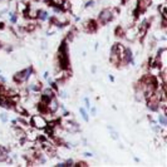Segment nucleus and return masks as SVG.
Instances as JSON below:
<instances>
[{"mask_svg": "<svg viewBox=\"0 0 167 167\" xmlns=\"http://www.w3.org/2000/svg\"><path fill=\"white\" fill-rule=\"evenodd\" d=\"M116 13H118V10L116 9H112V8H107V9H103L102 12L99 13L98 15V20H97V23L99 24V25H104V24L112 22L114 15H116Z\"/></svg>", "mask_w": 167, "mask_h": 167, "instance_id": "obj_1", "label": "nucleus"}, {"mask_svg": "<svg viewBox=\"0 0 167 167\" xmlns=\"http://www.w3.org/2000/svg\"><path fill=\"white\" fill-rule=\"evenodd\" d=\"M29 124H32V127L37 128V130H44L48 124V121L45 119V117L40 116V114H34V116L30 117Z\"/></svg>", "mask_w": 167, "mask_h": 167, "instance_id": "obj_2", "label": "nucleus"}, {"mask_svg": "<svg viewBox=\"0 0 167 167\" xmlns=\"http://www.w3.org/2000/svg\"><path fill=\"white\" fill-rule=\"evenodd\" d=\"M58 109H59V102H58L57 97H53V98L47 103V112L55 114L58 112Z\"/></svg>", "mask_w": 167, "mask_h": 167, "instance_id": "obj_3", "label": "nucleus"}, {"mask_svg": "<svg viewBox=\"0 0 167 167\" xmlns=\"http://www.w3.org/2000/svg\"><path fill=\"white\" fill-rule=\"evenodd\" d=\"M26 88H28V90H29V93H40L43 86H41V82L34 81L32 83H29V84L26 86Z\"/></svg>", "mask_w": 167, "mask_h": 167, "instance_id": "obj_4", "label": "nucleus"}, {"mask_svg": "<svg viewBox=\"0 0 167 167\" xmlns=\"http://www.w3.org/2000/svg\"><path fill=\"white\" fill-rule=\"evenodd\" d=\"M59 124H60V127L63 128V130L68 131V132H77V131L81 130L78 124H75V123H73V122H62V123H59Z\"/></svg>", "mask_w": 167, "mask_h": 167, "instance_id": "obj_5", "label": "nucleus"}, {"mask_svg": "<svg viewBox=\"0 0 167 167\" xmlns=\"http://www.w3.org/2000/svg\"><path fill=\"white\" fill-rule=\"evenodd\" d=\"M20 72H22V77H23L24 83L29 82V79L32 78V75L34 74V69H33L32 65H29V67H26L25 69H23V71H20Z\"/></svg>", "mask_w": 167, "mask_h": 167, "instance_id": "obj_6", "label": "nucleus"}, {"mask_svg": "<svg viewBox=\"0 0 167 167\" xmlns=\"http://www.w3.org/2000/svg\"><path fill=\"white\" fill-rule=\"evenodd\" d=\"M151 4H152V0H138V4H137L138 13L146 12V10L151 6Z\"/></svg>", "mask_w": 167, "mask_h": 167, "instance_id": "obj_7", "label": "nucleus"}, {"mask_svg": "<svg viewBox=\"0 0 167 167\" xmlns=\"http://www.w3.org/2000/svg\"><path fill=\"white\" fill-rule=\"evenodd\" d=\"M109 62H111V63H112L113 65H119V63H121L119 57H118V54H117V52H116V45H113L112 49H111Z\"/></svg>", "mask_w": 167, "mask_h": 167, "instance_id": "obj_8", "label": "nucleus"}, {"mask_svg": "<svg viewBox=\"0 0 167 167\" xmlns=\"http://www.w3.org/2000/svg\"><path fill=\"white\" fill-rule=\"evenodd\" d=\"M40 93H41V96L45 97V98H48V99H52L53 97H57V92H55L53 88H50V87H47V88H41Z\"/></svg>", "mask_w": 167, "mask_h": 167, "instance_id": "obj_9", "label": "nucleus"}, {"mask_svg": "<svg viewBox=\"0 0 167 167\" xmlns=\"http://www.w3.org/2000/svg\"><path fill=\"white\" fill-rule=\"evenodd\" d=\"M13 109L16 112V114H22V116H26L28 114V111H26V107L24 106V104H22L20 102L15 103L13 106Z\"/></svg>", "mask_w": 167, "mask_h": 167, "instance_id": "obj_10", "label": "nucleus"}, {"mask_svg": "<svg viewBox=\"0 0 167 167\" xmlns=\"http://www.w3.org/2000/svg\"><path fill=\"white\" fill-rule=\"evenodd\" d=\"M50 18V14L47 10H37V19L39 22H47Z\"/></svg>", "mask_w": 167, "mask_h": 167, "instance_id": "obj_11", "label": "nucleus"}, {"mask_svg": "<svg viewBox=\"0 0 167 167\" xmlns=\"http://www.w3.org/2000/svg\"><path fill=\"white\" fill-rule=\"evenodd\" d=\"M136 33H137V28H131V29H127L126 32H124V38H126L127 40H134L136 39Z\"/></svg>", "mask_w": 167, "mask_h": 167, "instance_id": "obj_12", "label": "nucleus"}, {"mask_svg": "<svg viewBox=\"0 0 167 167\" xmlns=\"http://www.w3.org/2000/svg\"><path fill=\"white\" fill-rule=\"evenodd\" d=\"M97 20H88L86 24H84V29L87 30V32H94V30L98 28V25H97Z\"/></svg>", "mask_w": 167, "mask_h": 167, "instance_id": "obj_13", "label": "nucleus"}, {"mask_svg": "<svg viewBox=\"0 0 167 167\" xmlns=\"http://www.w3.org/2000/svg\"><path fill=\"white\" fill-rule=\"evenodd\" d=\"M146 103H147V108L151 112H158V102H156V100H146Z\"/></svg>", "mask_w": 167, "mask_h": 167, "instance_id": "obj_14", "label": "nucleus"}, {"mask_svg": "<svg viewBox=\"0 0 167 167\" xmlns=\"http://www.w3.org/2000/svg\"><path fill=\"white\" fill-rule=\"evenodd\" d=\"M157 122H158V124H161L162 127H166V126H167V118H166V114L160 113L158 116H157Z\"/></svg>", "mask_w": 167, "mask_h": 167, "instance_id": "obj_15", "label": "nucleus"}, {"mask_svg": "<svg viewBox=\"0 0 167 167\" xmlns=\"http://www.w3.org/2000/svg\"><path fill=\"white\" fill-rule=\"evenodd\" d=\"M26 9H28V5L26 4H24V3H19L18 6H16V13L24 14V13L26 12Z\"/></svg>", "mask_w": 167, "mask_h": 167, "instance_id": "obj_16", "label": "nucleus"}, {"mask_svg": "<svg viewBox=\"0 0 167 167\" xmlns=\"http://www.w3.org/2000/svg\"><path fill=\"white\" fill-rule=\"evenodd\" d=\"M62 10H63V12H71V9H72V4H71V1H69V0H64V3L63 4H62Z\"/></svg>", "mask_w": 167, "mask_h": 167, "instance_id": "obj_17", "label": "nucleus"}, {"mask_svg": "<svg viewBox=\"0 0 167 167\" xmlns=\"http://www.w3.org/2000/svg\"><path fill=\"white\" fill-rule=\"evenodd\" d=\"M35 28H37V24H34V23H29V24H25V25H24V29H25L26 32H33Z\"/></svg>", "mask_w": 167, "mask_h": 167, "instance_id": "obj_18", "label": "nucleus"}, {"mask_svg": "<svg viewBox=\"0 0 167 167\" xmlns=\"http://www.w3.org/2000/svg\"><path fill=\"white\" fill-rule=\"evenodd\" d=\"M79 112H81L83 119H84L86 122H88V121H89V116H88V113H87V111L84 108H81V109H79Z\"/></svg>", "mask_w": 167, "mask_h": 167, "instance_id": "obj_19", "label": "nucleus"}, {"mask_svg": "<svg viewBox=\"0 0 167 167\" xmlns=\"http://www.w3.org/2000/svg\"><path fill=\"white\" fill-rule=\"evenodd\" d=\"M9 18H10V23H13V24H15L18 22V15L15 13H9Z\"/></svg>", "mask_w": 167, "mask_h": 167, "instance_id": "obj_20", "label": "nucleus"}, {"mask_svg": "<svg viewBox=\"0 0 167 167\" xmlns=\"http://www.w3.org/2000/svg\"><path fill=\"white\" fill-rule=\"evenodd\" d=\"M124 32H126V30H123L121 26H118L117 29H116V35L117 37H123L124 35Z\"/></svg>", "mask_w": 167, "mask_h": 167, "instance_id": "obj_21", "label": "nucleus"}, {"mask_svg": "<svg viewBox=\"0 0 167 167\" xmlns=\"http://www.w3.org/2000/svg\"><path fill=\"white\" fill-rule=\"evenodd\" d=\"M74 166L75 167H87V166H89V165L87 162H84V161H77V162L74 163Z\"/></svg>", "mask_w": 167, "mask_h": 167, "instance_id": "obj_22", "label": "nucleus"}, {"mask_svg": "<svg viewBox=\"0 0 167 167\" xmlns=\"http://www.w3.org/2000/svg\"><path fill=\"white\" fill-rule=\"evenodd\" d=\"M65 166H67V167H72V166H74V161H73V160L72 158H68V160H65Z\"/></svg>", "mask_w": 167, "mask_h": 167, "instance_id": "obj_23", "label": "nucleus"}, {"mask_svg": "<svg viewBox=\"0 0 167 167\" xmlns=\"http://www.w3.org/2000/svg\"><path fill=\"white\" fill-rule=\"evenodd\" d=\"M160 12H161V16H162V18H166V5L160 6Z\"/></svg>", "mask_w": 167, "mask_h": 167, "instance_id": "obj_24", "label": "nucleus"}, {"mask_svg": "<svg viewBox=\"0 0 167 167\" xmlns=\"http://www.w3.org/2000/svg\"><path fill=\"white\" fill-rule=\"evenodd\" d=\"M0 119H1V122L6 123V121H8V116H6L5 113H1V114H0Z\"/></svg>", "mask_w": 167, "mask_h": 167, "instance_id": "obj_25", "label": "nucleus"}, {"mask_svg": "<svg viewBox=\"0 0 167 167\" xmlns=\"http://www.w3.org/2000/svg\"><path fill=\"white\" fill-rule=\"evenodd\" d=\"M94 5V0H88L86 3V8H89V6H93Z\"/></svg>", "mask_w": 167, "mask_h": 167, "instance_id": "obj_26", "label": "nucleus"}, {"mask_svg": "<svg viewBox=\"0 0 167 167\" xmlns=\"http://www.w3.org/2000/svg\"><path fill=\"white\" fill-rule=\"evenodd\" d=\"M5 83H6V79L3 75H0V86H5Z\"/></svg>", "mask_w": 167, "mask_h": 167, "instance_id": "obj_27", "label": "nucleus"}, {"mask_svg": "<svg viewBox=\"0 0 167 167\" xmlns=\"http://www.w3.org/2000/svg\"><path fill=\"white\" fill-rule=\"evenodd\" d=\"M84 103H86V108H87V111H88V109L90 108V104H89V99H88V98H84Z\"/></svg>", "mask_w": 167, "mask_h": 167, "instance_id": "obj_28", "label": "nucleus"}, {"mask_svg": "<svg viewBox=\"0 0 167 167\" xmlns=\"http://www.w3.org/2000/svg\"><path fill=\"white\" fill-rule=\"evenodd\" d=\"M57 167H67V166H65V162H58Z\"/></svg>", "mask_w": 167, "mask_h": 167, "instance_id": "obj_29", "label": "nucleus"}, {"mask_svg": "<svg viewBox=\"0 0 167 167\" xmlns=\"http://www.w3.org/2000/svg\"><path fill=\"white\" fill-rule=\"evenodd\" d=\"M89 111H90V113H92V116H96V108H94V107L89 108Z\"/></svg>", "mask_w": 167, "mask_h": 167, "instance_id": "obj_30", "label": "nucleus"}, {"mask_svg": "<svg viewBox=\"0 0 167 167\" xmlns=\"http://www.w3.org/2000/svg\"><path fill=\"white\" fill-rule=\"evenodd\" d=\"M84 156H87V157H92V153H90V152H86V153H84Z\"/></svg>", "mask_w": 167, "mask_h": 167, "instance_id": "obj_31", "label": "nucleus"}, {"mask_svg": "<svg viewBox=\"0 0 167 167\" xmlns=\"http://www.w3.org/2000/svg\"><path fill=\"white\" fill-rule=\"evenodd\" d=\"M12 50H13V47H8V48H6V52H9V53H10Z\"/></svg>", "mask_w": 167, "mask_h": 167, "instance_id": "obj_32", "label": "nucleus"}, {"mask_svg": "<svg viewBox=\"0 0 167 167\" xmlns=\"http://www.w3.org/2000/svg\"><path fill=\"white\" fill-rule=\"evenodd\" d=\"M109 81H111V82H113V81H114V78L112 77V75H109Z\"/></svg>", "mask_w": 167, "mask_h": 167, "instance_id": "obj_33", "label": "nucleus"}, {"mask_svg": "<svg viewBox=\"0 0 167 167\" xmlns=\"http://www.w3.org/2000/svg\"><path fill=\"white\" fill-rule=\"evenodd\" d=\"M1 48H3V44H1V41H0V49H1Z\"/></svg>", "mask_w": 167, "mask_h": 167, "instance_id": "obj_34", "label": "nucleus"}]
</instances>
